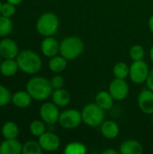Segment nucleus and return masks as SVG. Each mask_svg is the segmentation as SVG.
I'll use <instances>...</instances> for the list:
<instances>
[{
	"label": "nucleus",
	"mask_w": 153,
	"mask_h": 154,
	"mask_svg": "<svg viewBox=\"0 0 153 154\" xmlns=\"http://www.w3.org/2000/svg\"><path fill=\"white\" fill-rule=\"evenodd\" d=\"M25 89L30 94L32 98L37 101H44L48 99L51 97L53 92L50 80L40 76L31 78L26 83Z\"/></svg>",
	"instance_id": "1"
},
{
	"label": "nucleus",
	"mask_w": 153,
	"mask_h": 154,
	"mask_svg": "<svg viewBox=\"0 0 153 154\" xmlns=\"http://www.w3.org/2000/svg\"><path fill=\"white\" fill-rule=\"evenodd\" d=\"M15 60L19 66V69L29 75L38 73L42 66V60L40 55L32 50L21 51Z\"/></svg>",
	"instance_id": "2"
},
{
	"label": "nucleus",
	"mask_w": 153,
	"mask_h": 154,
	"mask_svg": "<svg viewBox=\"0 0 153 154\" xmlns=\"http://www.w3.org/2000/svg\"><path fill=\"white\" fill-rule=\"evenodd\" d=\"M84 42L77 36H69L60 42V53L67 60L78 58L84 51Z\"/></svg>",
	"instance_id": "3"
},
{
	"label": "nucleus",
	"mask_w": 153,
	"mask_h": 154,
	"mask_svg": "<svg viewBox=\"0 0 153 154\" xmlns=\"http://www.w3.org/2000/svg\"><path fill=\"white\" fill-rule=\"evenodd\" d=\"M59 17L51 12H46L41 14L36 22V30L43 37L53 36L59 30Z\"/></svg>",
	"instance_id": "4"
},
{
	"label": "nucleus",
	"mask_w": 153,
	"mask_h": 154,
	"mask_svg": "<svg viewBox=\"0 0 153 154\" xmlns=\"http://www.w3.org/2000/svg\"><path fill=\"white\" fill-rule=\"evenodd\" d=\"M82 121L90 127H96L102 125L105 121V110L97 106L96 103L87 104L81 111Z\"/></svg>",
	"instance_id": "5"
},
{
	"label": "nucleus",
	"mask_w": 153,
	"mask_h": 154,
	"mask_svg": "<svg viewBox=\"0 0 153 154\" xmlns=\"http://www.w3.org/2000/svg\"><path fill=\"white\" fill-rule=\"evenodd\" d=\"M59 124L64 129H75L80 125L82 121L81 112L78 109H67L60 114Z\"/></svg>",
	"instance_id": "6"
},
{
	"label": "nucleus",
	"mask_w": 153,
	"mask_h": 154,
	"mask_svg": "<svg viewBox=\"0 0 153 154\" xmlns=\"http://www.w3.org/2000/svg\"><path fill=\"white\" fill-rule=\"evenodd\" d=\"M149 73V66L142 60H133V62L130 66L129 77L132 82H133L134 84H142L146 82Z\"/></svg>",
	"instance_id": "7"
},
{
	"label": "nucleus",
	"mask_w": 153,
	"mask_h": 154,
	"mask_svg": "<svg viewBox=\"0 0 153 154\" xmlns=\"http://www.w3.org/2000/svg\"><path fill=\"white\" fill-rule=\"evenodd\" d=\"M60 114L59 106L53 102H45L40 107V117L49 125H55L59 121Z\"/></svg>",
	"instance_id": "8"
},
{
	"label": "nucleus",
	"mask_w": 153,
	"mask_h": 154,
	"mask_svg": "<svg viewBox=\"0 0 153 154\" xmlns=\"http://www.w3.org/2000/svg\"><path fill=\"white\" fill-rule=\"evenodd\" d=\"M109 93L115 100L121 101L125 99L129 94V85L122 79H115L109 85Z\"/></svg>",
	"instance_id": "9"
},
{
	"label": "nucleus",
	"mask_w": 153,
	"mask_h": 154,
	"mask_svg": "<svg viewBox=\"0 0 153 154\" xmlns=\"http://www.w3.org/2000/svg\"><path fill=\"white\" fill-rule=\"evenodd\" d=\"M38 142L44 152H55L60 146V137L51 132H45L39 137Z\"/></svg>",
	"instance_id": "10"
},
{
	"label": "nucleus",
	"mask_w": 153,
	"mask_h": 154,
	"mask_svg": "<svg viewBox=\"0 0 153 154\" xmlns=\"http://www.w3.org/2000/svg\"><path fill=\"white\" fill-rule=\"evenodd\" d=\"M20 52L17 43L7 37L0 40V54L3 59H15Z\"/></svg>",
	"instance_id": "11"
},
{
	"label": "nucleus",
	"mask_w": 153,
	"mask_h": 154,
	"mask_svg": "<svg viewBox=\"0 0 153 154\" xmlns=\"http://www.w3.org/2000/svg\"><path fill=\"white\" fill-rule=\"evenodd\" d=\"M138 106L146 115H153V91L144 88L138 97Z\"/></svg>",
	"instance_id": "12"
},
{
	"label": "nucleus",
	"mask_w": 153,
	"mask_h": 154,
	"mask_svg": "<svg viewBox=\"0 0 153 154\" xmlns=\"http://www.w3.org/2000/svg\"><path fill=\"white\" fill-rule=\"evenodd\" d=\"M41 51L48 58L54 57L60 53V43L53 36L44 37L41 42Z\"/></svg>",
	"instance_id": "13"
},
{
	"label": "nucleus",
	"mask_w": 153,
	"mask_h": 154,
	"mask_svg": "<svg viewBox=\"0 0 153 154\" xmlns=\"http://www.w3.org/2000/svg\"><path fill=\"white\" fill-rule=\"evenodd\" d=\"M23 144L17 139H5L0 143V154L22 153Z\"/></svg>",
	"instance_id": "14"
},
{
	"label": "nucleus",
	"mask_w": 153,
	"mask_h": 154,
	"mask_svg": "<svg viewBox=\"0 0 153 154\" xmlns=\"http://www.w3.org/2000/svg\"><path fill=\"white\" fill-rule=\"evenodd\" d=\"M32 97L26 90H20L13 94L12 104L18 108H26L32 104Z\"/></svg>",
	"instance_id": "15"
},
{
	"label": "nucleus",
	"mask_w": 153,
	"mask_h": 154,
	"mask_svg": "<svg viewBox=\"0 0 153 154\" xmlns=\"http://www.w3.org/2000/svg\"><path fill=\"white\" fill-rule=\"evenodd\" d=\"M101 133L102 135L106 139H115L118 136L120 128L116 122L113 120H106L101 125Z\"/></svg>",
	"instance_id": "16"
},
{
	"label": "nucleus",
	"mask_w": 153,
	"mask_h": 154,
	"mask_svg": "<svg viewBox=\"0 0 153 154\" xmlns=\"http://www.w3.org/2000/svg\"><path fill=\"white\" fill-rule=\"evenodd\" d=\"M51 100L59 107H64L69 105L71 97L69 92L62 88L59 89H53L51 94Z\"/></svg>",
	"instance_id": "17"
},
{
	"label": "nucleus",
	"mask_w": 153,
	"mask_h": 154,
	"mask_svg": "<svg viewBox=\"0 0 153 154\" xmlns=\"http://www.w3.org/2000/svg\"><path fill=\"white\" fill-rule=\"evenodd\" d=\"M18 70L19 66L15 59H4L0 64V74L4 77H13Z\"/></svg>",
	"instance_id": "18"
},
{
	"label": "nucleus",
	"mask_w": 153,
	"mask_h": 154,
	"mask_svg": "<svg viewBox=\"0 0 153 154\" xmlns=\"http://www.w3.org/2000/svg\"><path fill=\"white\" fill-rule=\"evenodd\" d=\"M120 152L122 154H142L143 152V147L138 141L130 139L121 144Z\"/></svg>",
	"instance_id": "19"
},
{
	"label": "nucleus",
	"mask_w": 153,
	"mask_h": 154,
	"mask_svg": "<svg viewBox=\"0 0 153 154\" xmlns=\"http://www.w3.org/2000/svg\"><path fill=\"white\" fill-rule=\"evenodd\" d=\"M114 98L109 93V91H100L96 94L95 101L97 106H99L104 110H109L114 105Z\"/></svg>",
	"instance_id": "20"
},
{
	"label": "nucleus",
	"mask_w": 153,
	"mask_h": 154,
	"mask_svg": "<svg viewBox=\"0 0 153 154\" xmlns=\"http://www.w3.org/2000/svg\"><path fill=\"white\" fill-rule=\"evenodd\" d=\"M19 132L20 130L17 124L13 121L5 122L1 128V134L5 139H17Z\"/></svg>",
	"instance_id": "21"
},
{
	"label": "nucleus",
	"mask_w": 153,
	"mask_h": 154,
	"mask_svg": "<svg viewBox=\"0 0 153 154\" xmlns=\"http://www.w3.org/2000/svg\"><path fill=\"white\" fill-rule=\"evenodd\" d=\"M67 61L68 60L61 55L60 56L56 55L50 58L48 66L50 70L52 71L53 73H60L63 70H65V69L67 68V64H68Z\"/></svg>",
	"instance_id": "22"
},
{
	"label": "nucleus",
	"mask_w": 153,
	"mask_h": 154,
	"mask_svg": "<svg viewBox=\"0 0 153 154\" xmlns=\"http://www.w3.org/2000/svg\"><path fill=\"white\" fill-rule=\"evenodd\" d=\"M14 29L13 21L9 17H5L0 14V37H7Z\"/></svg>",
	"instance_id": "23"
},
{
	"label": "nucleus",
	"mask_w": 153,
	"mask_h": 154,
	"mask_svg": "<svg viewBox=\"0 0 153 154\" xmlns=\"http://www.w3.org/2000/svg\"><path fill=\"white\" fill-rule=\"evenodd\" d=\"M43 150L41 149L38 141L30 140L23 144V154H41Z\"/></svg>",
	"instance_id": "24"
},
{
	"label": "nucleus",
	"mask_w": 153,
	"mask_h": 154,
	"mask_svg": "<svg viewBox=\"0 0 153 154\" xmlns=\"http://www.w3.org/2000/svg\"><path fill=\"white\" fill-rule=\"evenodd\" d=\"M129 72L130 66L124 62H117L113 68V74L115 79H125L127 77H129Z\"/></svg>",
	"instance_id": "25"
},
{
	"label": "nucleus",
	"mask_w": 153,
	"mask_h": 154,
	"mask_svg": "<svg viewBox=\"0 0 153 154\" xmlns=\"http://www.w3.org/2000/svg\"><path fill=\"white\" fill-rule=\"evenodd\" d=\"M45 123L41 119V120H33L30 125H29V130L32 135L35 137H40L41 134H43L46 132V126Z\"/></svg>",
	"instance_id": "26"
},
{
	"label": "nucleus",
	"mask_w": 153,
	"mask_h": 154,
	"mask_svg": "<svg viewBox=\"0 0 153 154\" xmlns=\"http://www.w3.org/2000/svg\"><path fill=\"white\" fill-rule=\"evenodd\" d=\"M64 152L66 154H85L87 152V147L82 143L73 142L65 147Z\"/></svg>",
	"instance_id": "27"
},
{
	"label": "nucleus",
	"mask_w": 153,
	"mask_h": 154,
	"mask_svg": "<svg viewBox=\"0 0 153 154\" xmlns=\"http://www.w3.org/2000/svg\"><path fill=\"white\" fill-rule=\"evenodd\" d=\"M129 54L133 60H143L145 56V50L142 45L136 44L130 49Z\"/></svg>",
	"instance_id": "28"
},
{
	"label": "nucleus",
	"mask_w": 153,
	"mask_h": 154,
	"mask_svg": "<svg viewBox=\"0 0 153 154\" xmlns=\"http://www.w3.org/2000/svg\"><path fill=\"white\" fill-rule=\"evenodd\" d=\"M12 96L10 90L4 85L0 84V107L7 106L12 100Z\"/></svg>",
	"instance_id": "29"
},
{
	"label": "nucleus",
	"mask_w": 153,
	"mask_h": 154,
	"mask_svg": "<svg viewBox=\"0 0 153 154\" xmlns=\"http://www.w3.org/2000/svg\"><path fill=\"white\" fill-rule=\"evenodd\" d=\"M15 6L14 5H12L8 2H5V3H2V6H1V13L0 14L1 15H4L5 17H13L15 14Z\"/></svg>",
	"instance_id": "30"
},
{
	"label": "nucleus",
	"mask_w": 153,
	"mask_h": 154,
	"mask_svg": "<svg viewBox=\"0 0 153 154\" xmlns=\"http://www.w3.org/2000/svg\"><path fill=\"white\" fill-rule=\"evenodd\" d=\"M50 84L53 88V89H59L62 88L65 85V79L60 75H55L50 79Z\"/></svg>",
	"instance_id": "31"
},
{
	"label": "nucleus",
	"mask_w": 153,
	"mask_h": 154,
	"mask_svg": "<svg viewBox=\"0 0 153 154\" xmlns=\"http://www.w3.org/2000/svg\"><path fill=\"white\" fill-rule=\"evenodd\" d=\"M146 84H147V88L153 91V69L151 70H150L149 76L146 80Z\"/></svg>",
	"instance_id": "32"
},
{
	"label": "nucleus",
	"mask_w": 153,
	"mask_h": 154,
	"mask_svg": "<svg viewBox=\"0 0 153 154\" xmlns=\"http://www.w3.org/2000/svg\"><path fill=\"white\" fill-rule=\"evenodd\" d=\"M149 28H150V31L151 32V33L153 34V14L150 17L149 19Z\"/></svg>",
	"instance_id": "33"
},
{
	"label": "nucleus",
	"mask_w": 153,
	"mask_h": 154,
	"mask_svg": "<svg viewBox=\"0 0 153 154\" xmlns=\"http://www.w3.org/2000/svg\"><path fill=\"white\" fill-rule=\"evenodd\" d=\"M23 1V0H6V2H8V3H10V4H12V5H20Z\"/></svg>",
	"instance_id": "34"
},
{
	"label": "nucleus",
	"mask_w": 153,
	"mask_h": 154,
	"mask_svg": "<svg viewBox=\"0 0 153 154\" xmlns=\"http://www.w3.org/2000/svg\"><path fill=\"white\" fill-rule=\"evenodd\" d=\"M103 154H117V152L115 150H112V149H107L105 150L103 152Z\"/></svg>",
	"instance_id": "35"
},
{
	"label": "nucleus",
	"mask_w": 153,
	"mask_h": 154,
	"mask_svg": "<svg viewBox=\"0 0 153 154\" xmlns=\"http://www.w3.org/2000/svg\"><path fill=\"white\" fill-rule=\"evenodd\" d=\"M150 58H151V61H152V62H153V46H152V47H151V51H150Z\"/></svg>",
	"instance_id": "36"
},
{
	"label": "nucleus",
	"mask_w": 153,
	"mask_h": 154,
	"mask_svg": "<svg viewBox=\"0 0 153 154\" xmlns=\"http://www.w3.org/2000/svg\"><path fill=\"white\" fill-rule=\"evenodd\" d=\"M2 59H3V58H2V56H1V54H0V64H1V62H2Z\"/></svg>",
	"instance_id": "37"
},
{
	"label": "nucleus",
	"mask_w": 153,
	"mask_h": 154,
	"mask_svg": "<svg viewBox=\"0 0 153 154\" xmlns=\"http://www.w3.org/2000/svg\"><path fill=\"white\" fill-rule=\"evenodd\" d=\"M1 6H2V2L0 1V13H1Z\"/></svg>",
	"instance_id": "38"
},
{
	"label": "nucleus",
	"mask_w": 153,
	"mask_h": 154,
	"mask_svg": "<svg viewBox=\"0 0 153 154\" xmlns=\"http://www.w3.org/2000/svg\"><path fill=\"white\" fill-rule=\"evenodd\" d=\"M152 121H153V116H152Z\"/></svg>",
	"instance_id": "39"
}]
</instances>
